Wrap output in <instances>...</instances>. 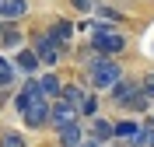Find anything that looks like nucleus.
I'll list each match as a JSON object with an SVG mask.
<instances>
[{
    "mask_svg": "<svg viewBox=\"0 0 154 147\" xmlns=\"http://www.w3.org/2000/svg\"><path fill=\"white\" fill-rule=\"evenodd\" d=\"M14 67L21 70V74H35L42 63H38V56H35V49H18L14 53Z\"/></svg>",
    "mask_w": 154,
    "mask_h": 147,
    "instance_id": "nucleus-10",
    "label": "nucleus"
},
{
    "mask_svg": "<svg viewBox=\"0 0 154 147\" xmlns=\"http://www.w3.org/2000/svg\"><path fill=\"white\" fill-rule=\"evenodd\" d=\"M137 133H140V123L137 119H123V123H116V140H126V144H133Z\"/></svg>",
    "mask_w": 154,
    "mask_h": 147,
    "instance_id": "nucleus-12",
    "label": "nucleus"
},
{
    "mask_svg": "<svg viewBox=\"0 0 154 147\" xmlns=\"http://www.w3.org/2000/svg\"><path fill=\"white\" fill-rule=\"evenodd\" d=\"M0 46L4 49H18L21 46V32L14 28V21H7V28H0Z\"/></svg>",
    "mask_w": 154,
    "mask_h": 147,
    "instance_id": "nucleus-14",
    "label": "nucleus"
},
{
    "mask_svg": "<svg viewBox=\"0 0 154 147\" xmlns=\"http://www.w3.org/2000/svg\"><path fill=\"white\" fill-rule=\"evenodd\" d=\"M144 88H147V95L154 98V74H151V77H147V84H144Z\"/></svg>",
    "mask_w": 154,
    "mask_h": 147,
    "instance_id": "nucleus-21",
    "label": "nucleus"
},
{
    "mask_svg": "<svg viewBox=\"0 0 154 147\" xmlns=\"http://www.w3.org/2000/svg\"><path fill=\"white\" fill-rule=\"evenodd\" d=\"M126 49V35L123 32L109 28V25H91V53H102V56H119Z\"/></svg>",
    "mask_w": 154,
    "mask_h": 147,
    "instance_id": "nucleus-2",
    "label": "nucleus"
},
{
    "mask_svg": "<svg viewBox=\"0 0 154 147\" xmlns=\"http://www.w3.org/2000/svg\"><path fill=\"white\" fill-rule=\"evenodd\" d=\"M88 137L98 140V144H109V140L116 137V126H112V123H105V119H95V123H91V130H88Z\"/></svg>",
    "mask_w": 154,
    "mask_h": 147,
    "instance_id": "nucleus-11",
    "label": "nucleus"
},
{
    "mask_svg": "<svg viewBox=\"0 0 154 147\" xmlns=\"http://www.w3.org/2000/svg\"><path fill=\"white\" fill-rule=\"evenodd\" d=\"M60 98H67L70 105H81V102L88 98V91L81 88V84H63V95H60Z\"/></svg>",
    "mask_w": 154,
    "mask_h": 147,
    "instance_id": "nucleus-15",
    "label": "nucleus"
},
{
    "mask_svg": "<svg viewBox=\"0 0 154 147\" xmlns=\"http://www.w3.org/2000/svg\"><path fill=\"white\" fill-rule=\"evenodd\" d=\"M81 147H102V144H98V140H91V137H88V140H84V144H81Z\"/></svg>",
    "mask_w": 154,
    "mask_h": 147,
    "instance_id": "nucleus-22",
    "label": "nucleus"
},
{
    "mask_svg": "<svg viewBox=\"0 0 154 147\" xmlns=\"http://www.w3.org/2000/svg\"><path fill=\"white\" fill-rule=\"evenodd\" d=\"M109 91H112V102H116V105H123V109H126V105H130V102H133V98L140 95L144 88H140L137 81H126V77H119V81H116V84H112Z\"/></svg>",
    "mask_w": 154,
    "mask_h": 147,
    "instance_id": "nucleus-6",
    "label": "nucleus"
},
{
    "mask_svg": "<svg viewBox=\"0 0 154 147\" xmlns=\"http://www.w3.org/2000/svg\"><path fill=\"white\" fill-rule=\"evenodd\" d=\"M95 11H98V18H105V21H123V14L116 7H109V4H95Z\"/></svg>",
    "mask_w": 154,
    "mask_h": 147,
    "instance_id": "nucleus-17",
    "label": "nucleus"
},
{
    "mask_svg": "<svg viewBox=\"0 0 154 147\" xmlns=\"http://www.w3.org/2000/svg\"><path fill=\"white\" fill-rule=\"evenodd\" d=\"M77 112H81V116H95V112H98V98H95V95H88L84 102L77 105Z\"/></svg>",
    "mask_w": 154,
    "mask_h": 147,
    "instance_id": "nucleus-18",
    "label": "nucleus"
},
{
    "mask_svg": "<svg viewBox=\"0 0 154 147\" xmlns=\"http://www.w3.org/2000/svg\"><path fill=\"white\" fill-rule=\"evenodd\" d=\"M70 4H74V11H81V14L95 11V0H70Z\"/></svg>",
    "mask_w": 154,
    "mask_h": 147,
    "instance_id": "nucleus-20",
    "label": "nucleus"
},
{
    "mask_svg": "<svg viewBox=\"0 0 154 147\" xmlns=\"http://www.w3.org/2000/svg\"><path fill=\"white\" fill-rule=\"evenodd\" d=\"M119 77H123V67H119L116 56H102V53H95V56L88 60V84H91L95 91H109Z\"/></svg>",
    "mask_w": 154,
    "mask_h": 147,
    "instance_id": "nucleus-1",
    "label": "nucleus"
},
{
    "mask_svg": "<svg viewBox=\"0 0 154 147\" xmlns=\"http://www.w3.org/2000/svg\"><path fill=\"white\" fill-rule=\"evenodd\" d=\"M14 77H18V74H14V67H11V60L0 56V91L11 88V84H14Z\"/></svg>",
    "mask_w": 154,
    "mask_h": 147,
    "instance_id": "nucleus-16",
    "label": "nucleus"
},
{
    "mask_svg": "<svg viewBox=\"0 0 154 147\" xmlns=\"http://www.w3.org/2000/svg\"><path fill=\"white\" fill-rule=\"evenodd\" d=\"M77 116H81V112H77V105H70L67 98H53V112H49V126L63 130L67 123H74Z\"/></svg>",
    "mask_w": 154,
    "mask_h": 147,
    "instance_id": "nucleus-5",
    "label": "nucleus"
},
{
    "mask_svg": "<svg viewBox=\"0 0 154 147\" xmlns=\"http://www.w3.org/2000/svg\"><path fill=\"white\" fill-rule=\"evenodd\" d=\"M32 49H35V56H38V63H42V67H56L60 56H63V46H60L49 32L35 35V46H32Z\"/></svg>",
    "mask_w": 154,
    "mask_h": 147,
    "instance_id": "nucleus-4",
    "label": "nucleus"
},
{
    "mask_svg": "<svg viewBox=\"0 0 154 147\" xmlns=\"http://www.w3.org/2000/svg\"><path fill=\"white\" fill-rule=\"evenodd\" d=\"M38 81H42V95L46 98H60L63 95V81H60L56 74H42Z\"/></svg>",
    "mask_w": 154,
    "mask_h": 147,
    "instance_id": "nucleus-13",
    "label": "nucleus"
},
{
    "mask_svg": "<svg viewBox=\"0 0 154 147\" xmlns=\"http://www.w3.org/2000/svg\"><path fill=\"white\" fill-rule=\"evenodd\" d=\"M49 112H53V98L38 95V98L28 102V109L21 112V119H25L28 130H42V126H49Z\"/></svg>",
    "mask_w": 154,
    "mask_h": 147,
    "instance_id": "nucleus-3",
    "label": "nucleus"
},
{
    "mask_svg": "<svg viewBox=\"0 0 154 147\" xmlns=\"http://www.w3.org/2000/svg\"><path fill=\"white\" fill-rule=\"evenodd\" d=\"M49 35H53L60 46L67 49L70 42H74V21H70V18H56L53 25H49Z\"/></svg>",
    "mask_w": 154,
    "mask_h": 147,
    "instance_id": "nucleus-7",
    "label": "nucleus"
},
{
    "mask_svg": "<svg viewBox=\"0 0 154 147\" xmlns=\"http://www.w3.org/2000/svg\"><path fill=\"white\" fill-rule=\"evenodd\" d=\"M56 133H60V147H81V144H84V130H81L77 119L67 123L63 130H56Z\"/></svg>",
    "mask_w": 154,
    "mask_h": 147,
    "instance_id": "nucleus-9",
    "label": "nucleus"
},
{
    "mask_svg": "<svg viewBox=\"0 0 154 147\" xmlns=\"http://www.w3.org/2000/svg\"><path fill=\"white\" fill-rule=\"evenodd\" d=\"M28 14V0H0V21H21Z\"/></svg>",
    "mask_w": 154,
    "mask_h": 147,
    "instance_id": "nucleus-8",
    "label": "nucleus"
},
{
    "mask_svg": "<svg viewBox=\"0 0 154 147\" xmlns=\"http://www.w3.org/2000/svg\"><path fill=\"white\" fill-rule=\"evenodd\" d=\"M0 147H25V137L21 133H4L0 137Z\"/></svg>",
    "mask_w": 154,
    "mask_h": 147,
    "instance_id": "nucleus-19",
    "label": "nucleus"
}]
</instances>
